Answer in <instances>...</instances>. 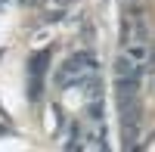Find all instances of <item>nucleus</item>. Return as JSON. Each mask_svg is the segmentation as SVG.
I'll use <instances>...</instances> for the list:
<instances>
[{
  "mask_svg": "<svg viewBox=\"0 0 155 152\" xmlns=\"http://www.w3.org/2000/svg\"><path fill=\"white\" fill-rule=\"evenodd\" d=\"M115 74H137L140 78V68H137V62L130 56H121L118 62H115Z\"/></svg>",
  "mask_w": 155,
  "mask_h": 152,
  "instance_id": "f257e3e1",
  "label": "nucleus"
},
{
  "mask_svg": "<svg viewBox=\"0 0 155 152\" xmlns=\"http://www.w3.org/2000/svg\"><path fill=\"white\" fill-rule=\"evenodd\" d=\"M62 19V9H56V12H47V22H59Z\"/></svg>",
  "mask_w": 155,
  "mask_h": 152,
  "instance_id": "20e7f679",
  "label": "nucleus"
},
{
  "mask_svg": "<svg viewBox=\"0 0 155 152\" xmlns=\"http://www.w3.org/2000/svg\"><path fill=\"white\" fill-rule=\"evenodd\" d=\"M127 56H130L134 62H143V59H146V44H143V41L130 44V47H127Z\"/></svg>",
  "mask_w": 155,
  "mask_h": 152,
  "instance_id": "f03ea898",
  "label": "nucleus"
},
{
  "mask_svg": "<svg viewBox=\"0 0 155 152\" xmlns=\"http://www.w3.org/2000/svg\"><path fill=\"white\" fill-rule=\"evenodd\" d=\"M90 118H96V121L102 118V106L96 103V99H93V103H90Z\"/></svg>",
  "mask_w": 155,
  "mask_h": 152,
  "instance_id": "7ed1b4c3",
  "label": "nucleus"
}]
</instances>
